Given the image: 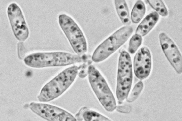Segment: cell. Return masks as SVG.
<instances>
[{"mask_svg": "<svg viewBox=\"0 0 182 121\" xmlns=\"http://www.w3.org/2000/svg\"><path fill=\"white\" fill-rule=\"evenodd\" d=\"M84 55L62 51L38 52L26 56L24 61L26 65L34 68L63 67L83 62Z\"/></svg>", "mask_w": 182, "mask_h": 121, "instance_id": "6da1fadb", "label": "cell"}, {"mask_svg": "<svg viewBox=\"0 0 182 121\" xmlns=\"http://www.w3.org/2000/svg\"><path fill=\"white\" fill-rule=\"evenodd\" d=\"M80 68L74 64L60 72L43 87L37 97L38 100L49 102L61 95L75 81Z\"/></svg>", "mask_w": 182, "mask_h": 121, "instance_id": "7a4b0ae2", "label": "cell"}, {"mask_svg": "<svg viewBox=\"0 0 182 121\" xmlns=\"http://www.w3.org/2000/svg\"><path fill=\"white\" fill-rule=\"evenodd\" d=\"M90 84L98 100L107 111L111 112L117 108L114 96L105 79L98 69L90 65L88 68Z\"/></svg>", "mask_w": 182, "mask_h": 121, "instance_id": "3957f363", "label": "cell"}, {"mask_svg": "<svg viewBox=\"0 0 182 121\" xmlns=\"http://www.w3.org/2000/svg\"><path fill=\"white\" fill-rule=\"evenodd\" d=\"M133 31L131 26L121 28L101 43L94 51L92 56L93 61L99 63L109 57L128 40Z\"/></svg>", "mask_w": 182, "mask_h": 121, "instance_id": "277c9868", "label": "cell"}, {"mask_svg": "<svg viewBox=\"0 0 182 121\" xmlns=\"http://www.w3.org/2000/svg\"><path fill=\"white\" fill-rule=\"evenodd\" d=\"M59 26L72 48L77 55H83L87 50L85 37L81 28L71 17L65 14L58 17Z\"/></svg>", "mask_w": 182, "mask_h": 121, "instance_id": "5b68a950", "label": "cell"}, {"mask_svg": "<svg viewBox=\"0 0 182 121\" xmlns=\"http://www.w3.org/2000/svg\"><path fill=\"white\" fill-rule=\"evenodd\" d=\"M133 80L132 66L131 56L126 51H122L118 63L116 88V98L119 104L126 99Z\"/></svg>", "mask_w": 182, "mask_h": 121, "instance_id": "8992f818", "label": "cell"}, {"mask_svg": "<svg viewBox=\"0 0 182 121\" xmlns=\"http://www.w3.org/2000/svg\"><path fill=\"white\" fill-rule=\"evenodd\" d=\"M29 107L35 113L48 121H77L75 117L68 111L50 104L32 102Z\"/></svg>", "mask_w": 182, "mask_h": 121, "instance_id": "52a82bcc", "label": "cell"}, {"mask_svg": "<svg viewBox=\"0 0 182 121\" xmlns=\"http://www.w3.org/2000/svg\"><path fill=\"white\" fill-rule=\"evenodd\" d=\"M7 14L15 37L20 41H25L29 32L20 8L16 4L12 3L8 8Z\"/></svg>", "mask_w": 182, "mask_h": 121, "instance_id": "ba28073f", "label": "cell"}, {"mask_svg": "<svg viewBox=\"0 0 182 121\" xmlns=\"http://www.w3.org/2000/svg\"><path fill=\"white\" fill-rule=\"evenodd\" d=\"M159 42L163 52L170 64L178 74L182 71V58L178 48L172 39L165 33H160Z\"/></svg>", "mask_w": 182, "mask_h": 121, "instance_id": "9c48e42d", "label": "cell"}, {"mask_svg": "<svg viewBox=\"0 0 182 121\" xmlns=\"http://www.w3.org/2000/svg\"><path fill=\"white\" fill-rule=\"evenodd\" d=\"M152 65V57L149 49L143 47L139 50L135 55L133 61V69L136 76L142 80L149 75Z\"/></svg>", "mask_w": 182, "mask_h": 121, "instance_id": "30bf717a", "label": "cell"}, {"mask_svg": "<svg viewBox=\"0 0 182 121\" xmlns=\"http://www.w3.org/2000/svg\"><path fill=\"white\" fill-rule=\"evenodd\" d=\"M159 18V14L156 12L147 15L139 24L135 34L143 37L148 34L157 22Z\"/></svg>", "mask_w": 182, "mask_h": 121, "instance_id": "8fae6325", "label": "cell"}, {"mask_svg": "<svg viewBox=\"0 0 182 121\" xmlns=\"http://www.w3.org/2000/svg\"><path fill=\"white\" fill-rule=\"evenodd\" d=\"M77 121H111V120L94 110L86 107L80 109L75 116Z\"/></svg>", "mask_w": 182, "mask_h": 121, "instance_id": "7c38bea8", "label": "cell"}, {"mask_svg": "<svg viewBox=\"0 0 182 121\" xmlns=\"http://www.w3.org/2000/svg\"><path fill=\"white\" fill-rule=\"evenodd\" d=\"M115 5L118 15L123 24L130 23L129 13L127 4L124 0H115Z\"/></svg>", "mask_w": 182, "mask_h": 121, "instance_id": "4fadbf2b", "label": "cell"}, {"mask_svg": "<svg viewBox=\"0 0 182 121\" xmlns=\"http://www.w3.org/2000/svg\"><path fill=\"white\" fill-rule=\"evenodd\" d=\"M146 12L144 3L142 0H138L135 3L132 10L131 18L134 23H138L143 18Z\"/></svg>", "mask_w": 182, "mask_h": 121, "instance_id": "5bb4252c", "label": "cell"}, {"mask_svg": "<svg viewBox=\"0 0 182 121\" xmlns=\"http://www.w3.org/2000/svg\"><path fill=\"white\" fill-rule=\"evenodd\" d=\"M156 12L162 16L168 15V11L165 5L162 0H146Z\"/></svg>", "mask_w": 182, "mask_h": 121, "instance_id": "9a60e30c", "label": "cell"}, {"mask_svg": "<svg viewBox=\"0 0 182 121\" xmlns=\"http://www.w3.org/2000/svg\"><path fill=\"white\" fill-rule=\"evenodd\" d=\"M142 41V37L135 34L130 39L129 44L128 50L131 54H134L141 46Z\"/></svg>", "mask_w": 182, "mask_h": 121, "instance_id": "2e32d148", "label": "cell"}, {"mask_svg": "<svg viewBox=\"0 0 182 121\" xmlns=\"http://www.w3.org/2000/svg\"><path fill=\"white\" fill-rule=\"evenodd\" d=\"M143 87V84L141 81H139L134 86L127 98V101L129 103L132 102L135 100L142 90Z\"/></svg>", "mask_w": 182, "mask_h": 121, "instance_id": "e0dca14e", "label": "cell"}, {"mask_svg": "<svg viewBox=\"0 0 182 121\" xmlns=\"http://www.w3.org/2000/svg\"><path fill=\"white\" fill-rule=\"evenodd\" d=\"M25 48L22 43H19L18 45V55L19 58L22 59L24 57Z\"/></svg>", "mask_w": 182, "mask_h": 121, "instance_id": "ac0fdd59", "label": "cell"}]
</instances>
